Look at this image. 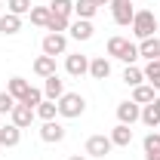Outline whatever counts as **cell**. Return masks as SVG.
I'll return each mask as SVG.
<instances>
[{"mask_svg":"<svg viewBox=\"0 0 160 160\" xmlns=\"http://www.w3.org/2000/svg\"><path fill=\"white\" fill-rule=\"evenodd\" d=\"M139 56H142V59H148V62L160 59V40H157V34H154V37L139 40Z\"/></svg>","mask_w":160,"mask_h":160,"instance_id":"12","label":"cell"},{"mask_svg":"<svg viewBox=\"0 0 160 160\" xmlns=\"http://www.w3.org/2000/svg\"><path fill=\"white\" fill-rule=\"evenodd\" d=\"M157 160H160V157H157Z\"/></svg>","mask_w":160,"mask_h":160,"instance_id":"39","label":"cell"},{"mask_svg":"<svg viewBox=\"0 0 160 160\" xmlns=\"http://www.w3.org/2000/svg\"><path fill=\"white\" fill-rule=\"evenodd\" d=\"M40 49H43V56H65L68 52V37L65 34H46L43 43H40Z\"/></svg>","mask_w":160,"mask_h":160,"instance_id":"5","label":"cell"},{"mask_svg":"<svg viewBox=\"0 0 160 160\" xmlns=\"http://www.w3.org/2000/svg\"><path fill=\"white\" fill-rule=\"evenodd\" d=\"M108 6H111V16H114V22H117V25H132V19H136L132 0H111Z\"/></svg>","mask_w":160,"mask_h":160,"instance_id":"4","label":"cell"},{"mask_svg":"<svg viewBox=\"0 0 160 160\" xmlns=\"http://www.w3.org/2000/svg\"><path fill=\"white\" fill-rule=\"evenodd\" d=\"M40 102H43V89H37V86H31V89L25 92V99H22V105H28V108H37Z\"/></svg>","mask_w":160,"mask_h":160,"instance_id":"31","label":"cell"},{"mask_svg":"<svg viewBox=\"0 0 160 160\" xmlns=\"http://www.w3.org/2000/svg\"><path fill=\"white\" fill-rule=\"evenodd\" d=\"M65 71H68L71 77H83V74H89V56H80V52L65 56Z\"/></svg>","mask_w":160,"mask_h":160,"instance_id":"7","label":"cell"},{"mask_svg":"<svg viewBox=\"0 0 160 160\" xmlns=\"http://www.w3.org/2000/svg\"><path fill=\"white\" fill-rule=\"evenodd\" d=\"M12 108H16V99L3 89V92H0V114H12Z\"/></svg>","mask_w":160,"mask_h":160,"instance_id":"32","label":"cell"},{"mask_svg":"<svg viewBox=\"0 0 160 160\" xmlns=\"http://www.w3.org/2000/svg\"><path fill=\"white\" fill-rule=\"evenodd\" d=\"M126 43H129L126 37H111L108 40V56H111V59H120L123 49H126Z\"/></svg>","mask_w":160,"mask_h":160,"instance_id":"29","label":"cell"},{"mask_svg":"<svg viewBox=\"0 0 160 160\" xmlns=\"http://www.w3.org/2000/svg\"><path fill=\"white\" fill-rule=\"evenodd\" d=\"M34 114H37L43 123H46V120H56V117H59V105H56V102H49V99H43L37 108H34Z\"/></svg>","mask_w":160,"mask_h":160,"instance_id":"20","label":"cell"},{"mask_svg":"<svg viewBox=\"0 0 160 160\" xmlns=\"http://www.w3.org/2000/svg\"><path fill=\"white\" fill-rule=\"evenodd\" d=\"M68 31H71V37H74V40H89L96 28H92V22H89V19H77V22H71Z\"/></svg>","mask_w":160,"mask_h":160,"instance_id":"17","label":"cell"},{"mask_svg":"<svg viewBox=\"0 0 160 160\" xmlns=\"http://www.w3.org/2000/svg\"><path fill=\"white\" fill-rule=\"evenodd\" d=\"M142 56H139V43H126V49H123V56H120V62L123 65H136Z\"/></svg>","mask_w":160,"mask_h":160,"instance_id":"30","label":"cell"},{"mask_svg":"<svg viewBox=\"0 0 160 160\" xmlns=\"http://www.w3.org/2000/svg\"><path fill=\"white\" fill-rule=\"evenodd\" d=\"M22 142V129L16 123H6V126H0V145L3 148H16Z\"/></svg>","mask_w":160,"mask_h":160,"instance_id":"13","label":"cell"},{"mask_svg":"<svg viewBox=\"0 0 160 160\" xmlns=\"http://www.w3.org/2000/svg\"><path fill=\"white\" fill-rule=\"evenodd\" d=\"M96 12H99V6H96L92 0H74V16H77V19H89L92 22Z\"/></svg>","mask_w":160,"mask_h":160,"instance_id":"22","label":"cell"},{"mask_svg":"<svg viewBox=\"0 0 160 160\" xmlns=\"http://www.w3.org/2000/svg\"><path fill=\"white\" fill-rule=\"evenodd\" d=\"M28 16H31V25H37V28H46L52 12H49V6H31V12H28Z\"/></svg>","mask_w":160,"mask_h":160,"instance_id":"25","label":"cell"},{"mask_svg":"<svg viewBox=\"0 0 160 160\" xmlns=\"http://www.w3.org/2000/svg\"><path fill=\"white\" fill-rule=\"evenodd\" d=\"M34 108H28V105H22V102H16V108H12V114H9V123H16L19 129H28L31 123H34Z\"/></svg>","mask_w":160,"mask_h":160,"instance_id":"9","label":"cell"},{"mask_svg":"<svg viewBox=\"0 0 160 160\" xmlns=\"http://www.w3.org/2000/svg\"><path fill=\"white\" fill-rule=\"evenodd\" d=\"M68 160H86V154H74V157H68Z\"/></svg>","mask_w":160,"mask_h":160,"instance_id":"36","label":"cell"},{"mask_svg":"<svg viewBox=\"0 0 160 160\" xmlns=\"http://www.w3.org/2000/svg\"><path fill=\"white\" fill-rule=\"evenodd\" d=\"M157 129H160V126H157Z\"/></svg>","mask_w":160,"mask_h":160,"instance_id":"38","label":"cell"},{"mask_svg":"<svg viewBox=\"0 0 160 160\" xmlns=\"http://www.w3.org/2000/svg\"><path fill=\"white\" fill-rule=\"evenodd\" d=\"M0 16H3V0H0Z\"/></svg>","mask_w":160,"mask_h":160,"instance_id":"37","label":"cell"},{"mask_svg":"<svg viewBox=\"0 0 160 160\" xmlns=\"http://www.w3.org/2000/svg\"><path fill=\"white\" fill-rule=\"evenodd\" d=\"M68 28H71V19H65V16H49V25H46L49 34H65Z\"/></svg>","mask_w":160,"mask_h":160,"instance_id":"27","label":"cell"},{"mask_svg":"<svg viewBox=\"0 0 160 160\" xmlns=\"http://www.w3.org/2000/svg\"><path fill=\"white\" fill-rule=\"evenodd\" d=\"M151 105H154V108L160 111V96H154V102H151Z\"/></svg>","mask_w":160,"mask_h":160,"instance_id":"35","label":"cell"},{"mask_svg":"<svg viewBox=\"0 0 160 160\" xmlns=\"http://www.w3.org/2000/svg\"><path fill=\"white\" fill-rule=\"evenodd\" d=\"M123 83H126V86H132V89H136L139 83H145L142 68H136V65H126V68H123Z\"/></svg>","mask_w":160,"mask_h":160,"instance_id":"23","label":"cell"},{"mask_svg":"<svg viewBox=\"0 0 160 160\" xmlns=\"http://www.w3.org/2000/svg\"><path fill=\"white\" fill-rule=\"evenodd\" d=\"M83 151H86V157H108L114 151V142H111V136H89Z\"/></svg>","mask_w":160,"mask_h":160,"instance_id":"3","label":"cell"},{"mask_svg":"<svg viewBox=\"0 0 160 160\" xmlns=\"http://www.w3.org/2000/svg\"><path fill=\"white\" fill-rule=\"evenodd\" d=\"M56 105H59V117H65V120H77L86 111V99L80 92H65Z\"/></svg>","mask_w":160,"mask_h":160,"instance_id":"1","label":"cell"},{"mask_svg":"<svg viewBox=\"0 0 160 160\" xmlns=\"http://www.w3.org/2000/svg\"><path fill=\"white\" fill-rule=\"evenodd\" d=\"M142 123H145V126H151V129H157L160 126V111L157 108H154V105H142Z\"/></svg>","mask_w":160,"mask_h":160,"instance_id":"24","label":"cell"},{"mask_svg":"<svg viewBox=\"0 0 160 160\" xmlns=\"http://www.w3.org/2000/svg\"><path fill=\"white\" fill-rule=\"evenodd\" d=\"M34 74H37V77H52V74H59V71H56V59H52V56H37V59H34Z\"/></svg>","mask_w":160,"mask_h":160,"instance_id":"16","label":"cell"},{"mask_svg":"<svg viewBox=\"0 0 160 160\" xmlns=\"http://www.w3.org/2000/svg\"><path fill=\"white\" fill-rule=\"evenodd\" d=\"M89 77H92V80H108V77H111V62H108V56L89 59Z\"/></svg>","mask_w":160,"mask_h":160,"instance_id":"11","label":"cell"},{"mask_svg":"<svg viewBox=\"0 0 160 160\" xmlns=\"http://www.w3.org/2000/svg\"><path fill=\"white\" fill-rule=\"evenodd\" d=\"M49 12H52V16H65V19H71V12H74V0H52V3H49Z\"/></svg>","mask_w":160,"mask_h":160,"instance_id":"26","label":"cell"},{"mask_svg":"<svg viewBox=\"0 0 160 160\" xmlns=\"http://www.w3.org/2000/svg\"><path fill=\"white\" fill-rule=\"evenodd\" d=\"M142 145H145V160H157V157H160V132L151 129V132L145 136Z\"/></svg>","mask_w":160,"mask_h":160,"instance_id":"19","label":"cell"},{"mask_svg":"<svg viewBox=\"0 0 160 160\" xmlns=\"http://www.w3.org/2000/svg\"><path fill=\"white\" fill-rule=\"evenodd\" d=\"M111 142H114V148H129V145H132V129H129L126 123H117V126L111 129Z\"/></svg>","mask_w":160,"mask_h":160,"instance_id":"15","label":"cell"},{"mask_svg":"<svg viewBox=\"0 0 160 160\" xmlns=\"http://www.w3.org/2000/svg\"><path fill=\"white\" fill-rule=\"evenodd\" d=\"M148 83H151V86H154V92H160V74H154V77L148 80Z\"/></svg>","mask_w":160,"mask_h":160,"instance_id":"33","label":"cell"},{"mask_svg":"<svg viewBox=\"0 0 160 160\" xmlns=\"http://www.w3.org/2000/svg\"><path fill=\"white\" fill-rule=\"evenodd\" d=\"M31 0H6V12H12V16H28L31 12Z\"/></svg>","mask_w":160,"mask_h":160,"instance_id":"28","label":"cell"},{"mask_svg":"<svg viewBox=\"0 0 160 160\" xmlns=\"http://www.w3.org/2000/svg\"><path fill=\"white\" fill-rule=\"evenodd\" d=\"M92 3H96V6H108L111 0H92Z\"/></svg>","mask_w":160,"mask_h":160,"instance_id":"34","label":"cell"},{"mask_svg":"<svg viewBox=\"0 0 160 160\" xmlns=\"http://www.w3.org/2000/svg\"><path fill=\"white\" fill-rule=\"evenodd\" d=\"M28 89H31V83H28L25 77H9V83H6V92H9L16 102L25 99V92H28Z\"/></svg>","mask_w":160,"mask_h":160,"instance_id":"18","label":"cell"},{"mask_svg":"<svg viewBox=\"0 0 160 160\" xmlns=\"http://www.w3.org/2000/svg\"><path fill=\"white\" fill-rule=\"evenodd\" d=\"M22 31V16H12V12H3L0 16V34L3 37H12Z\"/></svg>","mask_w":160,"mask_h":160,"instance_id":"14","label":"cell"},{"mask_svg":"<svg viewBox=\"0 0 160 160\" xmlns=\"http://www.w3.org/2000/svg\"><path fill=\"white\" fill-rule=\"evenodd\" d=\"M132 102H136V105H151V102H154V86H151V83H139V86L132 89Z\"/></svg>","mask_w":160,"mask_h":160,"instance_id":"21","label":"cell"},{"mask_svg":"<svg viewBox=\"0 0 160 160\" xmlns=\"http://www.w3.org/2000/svg\"><path fill=\"white\" fill-rule=\"evenodd\" d=\"M65 96V80L59 74H52V77H43V99L49 102H59Z\"/></svg>","mask_w":160,"mask_h":160,"instance_id":"10","label":"cell"},{"mask_svg":"<svg viewBox=\"0 0 160 160\" xmlns=\"http://www.w3.org/2000/svg\"><path fill=\"white\" fill-rule=\"evenodd\" d=\"M139 117H142V105H136L132 99H126V102H120V105H117V123L132 126Z\"/></svg>","mask_w":160,"mask_h":160,"instance_id":"8","label":"cell"},{"mask_svg":"<svg viewBox=\"0 0 160 160\" xmlns=\"http://www.w3.org/2000/svg\"><path fill=\"white\" fill-rule=\"evenodd\" d=\"M65 136H68V129L62 126L59 120H46L40 126V139L46 142V145H59V142H65Z\"/></svg>","mask_w":160,"mask_h":160,"instance_id":"6","label":"cell"},{"mask_svg":"<svg viewBox=\"0 0 160 160\" xmlns=\"http://www.w3.org/2000/svg\"><path fill=\"white\" fill-rule=\"evenodd\" d=\"M129 28H132V34H136L139 40H145V37H154V34H157V16H154L151 9H139Z\"/></svg>","mask_w":160,"mask_h":160,"instance_id":"2","label":"cell"}]
</instances>
